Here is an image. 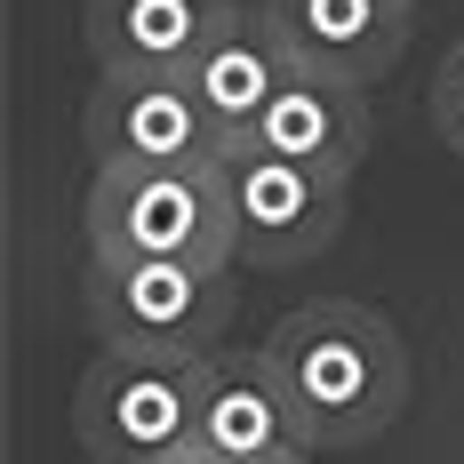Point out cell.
<instances>
[{
    "mask_svg": "<svg viewBox=\"0 0 464 464\" xmlns=\"http://www.w3.org/2000/svg\"><path fill=\"white\" fill-rule=\"evenodd\" d=\"M256 353H265V369L280 376V392L296 409L304 457L369 449L409 409V344L376 304H353V296L296 304L288 321H273V336Z\"/></svg>",
    "mask_w": 464,
    "mask_h": 464,
    "instance_id": "1",
    "label": "cell"
},
{
    "mask_svg": "<svg viewBox=\"0 0 464 464\" xmlns=\"http://www.w3.org/2000/svg\"><path fill=\"white\" fill-rule=\"evenodd\" d=\"M81 296L96 353L129 361H217L240 313L232 265H177V256H89Z\"/></svg>",
    "mask_w": 464,
    "mask_h": 464,
    "instance_id": "2",
    "label": "cell"
},
{
    "mask_svg": "<svg viewBox=\"0 0 464 464\" xmlns=\"http://www.w3.org/2000/svg\"><path fill=\"white\" fill-rule=\"evenodd\" d=\"M81 232H89V256L240 265L225 160H217V169H89Z\"/></svg>",
    "mask_w": 464,
    "mask_h": 464,
    "instance_id": "3",
    "label": "cell"
},
{
    "mask_svg": "<svg viewBox=\"0 0 464 464\" xmlns=\"http://www.w3.org/2000/svg\"><path fill=\"white\" fill-rule=\"evenodd\" d=\"M208 361H129L96 353L72 392V432L89 464H185L200 449Z\"/></svg>",
    "mask_w": 464,
    "mask_h": 464,
    "instance_id": "4",
    "label": "cell"
},
{
    "mask_svg": "<svg viewBox=\"0 0 464 464\" xmlns=\"http://www.w3.org/2000/svg\"><path fill=\"white\" fill-rule=\"evenodd\" d=\"M89 169H217L232 160L192 81H96L81 104Z\"/></svg>",
    "mask_w": 464,
    "mask_h": 464,
    "instance_id": "5",
    "label": "cell"
},
{
    "mask_svg": "<svg viewBox=\"0 0 464 464\" xmlns=\"http://www.w3.org/2000/svg\"><path fill=\"white\" fill-rule=\"evenodd\" d=\"M232 232H240V265L256 273H288L336 248L344 232V177L296 169V160H265V152H232Z\"/></svg>",
    "mask_w": 464,
    "mask_h": 464,
    "instance_id": "6",
    "label": "cell"
},
{
    "mask_svg": "<svg viewBox=\"0 0 464 464\" xmlns=\"http://www.w3.org/2000/svg\"><path fill=\"white\" fill-rule=\"evenodd\" d=\"M248 0H81L96 81H192Z\"/></svg>",
    "mask_w": 464,
    "mask_h": 464,
    "instance_id": "7",
    "label": "cell"
},
{
    "mask_svg": "<svg viewBox=\"0 0 464 464\" xmlns=\"http://www.w3.org/2000/svg\"><path fill=\"white\" fill-rule=\"evenodd\" d=\"M273 16V33L304 72L376 89L384 72H401L409 33H417V0H256Z\"/></svg>",
    "mask_w": 464,
    "mask_h": 464,
    "instance_id": "8",
    "label": "cell"
},
{
    "mask_svg": "<svg viewBox=\"0 0 464 464\" xmlns=\"http://www.w3.org/2000/svg\"><path fill=\"white\" fill-rule=\"evenodd\" d=\"M369 137H376L369 129V89L296 64V81L273 96V112L256 121V137L240 144V152L296 160V169H321V177H344V185H353V169L369 160Z\"/></svg>",
    "mask_w": 464,
    "mask_h": 464,
    "instance_id": "9",
    "label": "cell"
},
{
    "mask_svg": "<svg viewBox=\"0 0 464 464\" xmlns=\"http://www.w3.org/2000/svg\"><path fill=\"white\" fill-rule=\"evenodd\" d=\"M200 449L232 464H280L304 457L296 440V409L280 392V376L265 369V353H217L208 361V401H200Z\"/></svg>",
    "mask_w": 464,
    "mask_h": 464,
    "instance_id": "10",
    "label": "cell"
},
{
    "mask_svg": "<svg viewBox=\"0 0 464 464\" xmlns=\"http://www.w3.org/2000/svg\"><path fill=\"white\" fill-rule=\"evenodd\" d=\"M288 81H296V56H288V41L273 33V16H265V8H240V24H232L225 41L208 48V64L192 72V96L208 104L225 152H240Z\"/></svg>",
    "mask_w": 464,
    "mask_h": 464,
    "instance_id": "11",
    "label": "cell"
},
{
    "mask_svg": "<svg viewBox=\"0 0 464 464\" xmlns=\"http://www.w3.org/2000/svg\"><path fill=\"white\" fill-rule=\"evenodd\" d=\"M432 129H440V144L464 160V41L449 48V64L432 72Z\"/></svg>",
    "mask_w": 464,
    "mask_h": 464,
    "instance_id": "12",
    "label": "cell"
}]
</instances>
